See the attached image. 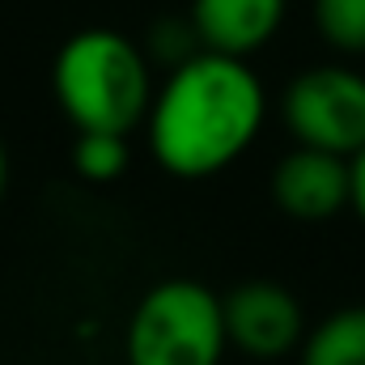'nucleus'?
<instances>
[{
    "label": "nucleus",
    "mask_w": 365,
    "mask_h": 365,
    "mask_svg": "<svg viewBox=\"0 0 365 365\" xmlns=\"http://www.w3.org/2000/svg\"><path fill=\"white\" fill-rule=\"evenodd\" d=\"M302 365H365V306H344L310 327Z\"/></svg>",
    "instance_id": "obj_8"
},
{
    "label": "nucleus",
    "mask_w": 365,
    "mask_h": 365,
    "mask_svg": "<svg viewBox=\"0 0 365 365\" xmlns=\"http://www.w3.org/2000/svg\"><path fill=\"white\" fill-rule=\"evenodd\" d=\"M264 115L268 93L247 60L200 51L153 90L149 153L175 179H212L255 145Z\"/></svg>",
    "instance_id": "obj_1"
},
{
    "label": "nucleus",
    "mask_w": 365,
    "mask_h": 365,
    "mask_svg": "<svg viewBox=\"0 0 365 365\" xmlns=\"http://www.w3.org/2000/svg\"><path fill=\"white\" fill-rule=\"evenodd\" d=\"M230 349L221 297L200 280H162L153 284L123 336L128 365H221Z\"/></svg>",
    "instance_id": "obj_3"
},
{
    "label": "nucleus",
    "mask_w": 365,
    "mask_h": 365,
    "mask_svg": "<svg viewBox=\"0 0 365 365\" xmlns=\"http://www.w3.org/2000/svg\"><path fill=\"white\" fill-rule=\"evenodd\" d=\"M51 86L60 110L73 119L77 132H110L128 136L145 123L153 102V73L145 51L106 26L73 34L51 68Z\"/></svg>",
    "instance_id": "obj_2"
},
{
    "label": "nucleus",
    "mask_w": 365,
    "mask_h": 365,
    "mask_svg": "<svg viewBox=\"0 0 365 365\" xmlns=\"http://www.w3.org/2000/svg\"><path fill=\"white\" fill-rule=\"evenodd\" d=\"M272 200L297 221H327L349 208V162L323 149H293L276 162Z\"/></svg>",
    "instance_id": "obj_6"
},
{
    "label": "nucleus",
    "mask_w": 365,
    "mask_h": 365,
    "mask_svg": "<svg viewBox=\"0 0 365 365\" xmlns=\"http://www.w3.org/2000/svg\"><path fill=\"white\" fill-rule=\"evenodd\" d=\"M225 314V340L251 357V361H276L306 340V314L302 302L276 284V280H247L230 297H221Z\"/></svg>",
    "instance_id": "obj_5"
},
{
    "label": "nucleus",
    "mask_w": 365,
    "mask_h": 365,
    "mask_svg": "<svg viewBox=\"0 0 365 365\" xmlns=\"http://www.w3.org/2000/svg\"><path fill=\"white\" fill-rule=\"evenodd\" d=\"M289 0H191L187 21L204 51L247 60L251 51L268 47L284 21Z\"/></svg>",
    "instance_id": "obj_7"
},
{
    "label": "nucleus",
    "mask_w": 365,
    "mask_h": 365,
    "mask_svg": "<svg viewBox=\"0 0 365 365\" xmlns=\"http://www.w3.org/2000/svg\"><path fill=\"white\" fill-rule=\"evenodd\" d=\"M73 166L90 182H110L128 170V136L110 132H81L73 145Z\"/></svg>",
    "instance_id": "obj_10"
},
{
    "label": "nucleus",
    "mask_w": 365,
    "mask_h": 365,
    "mask_svg": "<svg viewBox=\"0 0 365 365\" xmlns=\"http://www.w3.org/2000/svg\"><path fill=\"white\" fill-rule=\"evenodd\" d=\"M314 30L327 47L365 56V0H314Z\"/></svg>",
    "instance_id": "obj_9"
},
{
    "label": "nucleus",
    "mask_w": 365,
    "mask_h": 365,
    "mask_svg": "<svg viewBox=\"0 0 365 365\" xmlns=\"http://www.w3.org/2000/svg\"><path fill=\"white\" fill-rule=\"evenodd\" d=\"M349 208L361 217L365 225V149L349 158Z\"/></svg>",
    "instance_id": "obj_12"
},
{
    "label": "nucleus",
    "mask_w": 365,
    "mask_h": 365,
    "mask_svg": "<svg viewBox=\"0 0 365 365\" xmlns=\"http://www.w3.org/2000/svg\"><path fill=\"white\" fill-rule=\"evenodd\" d=\"M149 64H162L166 73L187 64L191 56H200V38H195V26L187 17H170V21H158L153 34H149V47H140Z\"/></svg>",
    "instance_id": "obj_11"
},
{
    "label": "nucleus",
    "mask_w": 365,
    "mask_h": 365,
    "mask_svg": "<svg viewBox=\"0 0 365 365\" xmlns=\"http://www.w3.org/2000/svg\"><path fill=\"white\" fill-rule=\"evenodd\" d=\"M4 182H9V158H4V145H0V195H4Z\"/></svg>",
    "instance_id": "obj_13"
},
{
    "label": "nucleus",
    "mask_w": 365,
    "mask_h": 365,
    "mask_svg": "<svg viewBox=\"0 0 365 365\" xmlns=\"http://www.w3.org/2000/svg\"><path fill=\"white\" fill-rule=\"evenodd\" d=\"M280 115L302 149H323L349 162L365 149V77L344 64L306 68L289 81Z\"/></svg>",
    "instance_id": "obj_4"
}]
</instances>
